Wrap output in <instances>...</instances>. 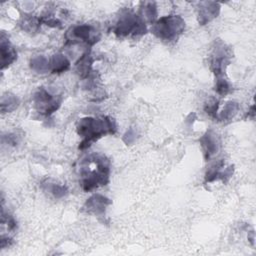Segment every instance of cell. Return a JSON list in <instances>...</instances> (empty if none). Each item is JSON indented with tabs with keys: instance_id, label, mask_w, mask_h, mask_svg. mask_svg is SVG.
Instances as JSON below:
<instances>
[{
	"instance_id": "obj_1",
	"label": "cell",
	"mask_w": 256,
	"mask_h": 256,
	"mask_svg": "<svg viewBox=\"0 0 256 256\" xmlns=\"http://www.w3.org/2000/svg\"><path fill=\"white\" fill-rule=\"evenodd\" d=\"M110 161L100 153H92L83 158L79 166V183L85 192H89L109 182Z\"/></svg>"
},
{
	"instance_id": "obj_2",
	"label": "cell",
	"mask_w": 256,
	"mask_h": 256,
	"mask_svg": "<svg viewBox=\"0 0 256 256\" xmlns=\"http://www.w3.org/2000/svg\"><path fill=\"white\" fill-rule=\"evenodd\" d=\"M77 133L82 137L79 149L88 148L92 142L97 141L106 134H114L117 130L116 122L109 116L85 117L79 120L77 124Z\"/></svg>"
},
{
	"instance_id": "obj_3",
	"label": "cell",
	"mask_w": 256,
	"mask_h": 256,
	"mask_svg": "<svg viewBox=\"0 0 256 256\" xmlns=\"http://www.w3.org/2000/svg\"><path fill=\"white\" fill-rule=\"evenodd\" d=\"M185 29V21L179 15L163 16L156 20L151 27V32L163 41L176 40Z\"/></svg>"
},
{
	"instance_id": "obj_4",
	"label": "cell",
	"mask_w": 256,
	"mask_h": 256,
	"mask_svg": "<svg viewBox=\"0 0 256 256\" xmlns=\"http://www.w3.org/2000/svg\"><path fill=\"white\" fill-rule=\"evenodd\" d=\"M146 31V23L140 15L131 11L122 12L113 28L114 34L118 37H126L129 35L139 36L145 34Z\"/></svg>"
},
{
	"instance_id": "obj_5",
	"label": "cell",
	"mask_w": 256,
	"mask_h": 256,
	"mask_svg": "<svg viewBox=\"0 0 256 256\" xmlns=\"http://www.w3.org/2000/svg\"><path fill=\"white\" fill-rule=\"evenodd\" d=\"M232 57V51L222 40L215 39L214 46L210 54V69L215 78L225 77L226 67L229 65Z\"/></svg>"
},
{
	"instance_id": "obj_6",
	"label": "cell",
	"mask_w": 256,
	"mask_h": 256,
	"mask_svg": "<svg viewBox=\"0 0 256 256\" xmlns=\"http://www.w3.org/2000/svg\"><path fill=\"white\" fill-rule=\"evenodd\" d=\"M65 38L67 44H76L84 42L88 46H92L99 41L100 33L92 25L81 24L71 27L67 31Z\"/></svg>"
},
{
	"instance_id": "obj_7",
	"label": "cell",
	"mask_w": 256,
	"mask_h": 256,
	"mask_svg": "<svg viewBox=\"0 0 256 256\" xmlns=\"http://www.w3.org/2000/svg\"><path fill=\"white\" fill-rule=\"evenodd\" d=\"M34 108L38 113L49 116L57 111L61 105V98L48 92L45 88H39L33 96Z\"/></svg>"
},
{
	"instance_id": "obj_8",
	"label": "cell",
	"mask_w": 256,
	"mask_h": 256,
	"mask_svg": "<svg viewBox=\"0 0 256 256\" xmlns=\"http://www.w3.org/2000/svg\"><path fill=\"white\" fill-rule=\"evenodd\" d=\"M199 142L206 161H209L211 158L218 154L221 146V141L219 135L216 132L212 130L206 131L201 136Z\"/></svg>"
},
{
	"instance_id": "obj_9",
	"label": "cell",
	"mask_w": 256,
	"mask_h": 256,
	"mask_svg": "<svg viewBox=\"0 0 256 256\" xmlns=\"http://www.w3.org/2000/svg\"><path fill=\"white\" fill-rule=\"evenodd\" d=\"M111 200L101 194H94L90 196L83 205V210L89 214L98 217H104L106 209L111 205Z\"/></svg>"
},
{
	"instance_id": "obj_10",
	"label": "cell",
	"mask_w": 256,
	"mask_h": 256,
	"mask_svg": "<svg viewBox=\"0 0 256 256\" xmlns=\"http://www.w3.org/2000/svg\"><path fill=\"white\" fill-rule=\"evenodd\" d=\"M220 12V6L213 1L201 2L198 8V22L200 25H206L215 19Z\"/></svg>"
},
{
	"instance_id": "obj_11",
	"label": "cell",
	"mask_w": 256,
	"mask_h": 256,
	"mask_svg": "<svg viewBox=\"0 0 256 256\" xmlns=\"http://www.w3.org/2000/svg\"><path fill=\"white\" fill-rule=\"evenodd\" d=\"M0 50H1V69H5L11 65L17 59V52L14 47L10 44L8 37L4 33L0 39Z\"/></svg>"
},
{
	"instance_id": "obj_12",
	"label": "cell",
	"mask_w": 256,
	"mask_h": 256,
	"mask_svg": "<svg viewBox=\"0 0 256 256\" xmlns=\"http://www.w3.org/2000/svg\"><path fill=\"white\" fill-rule=\"evenodd\" d=\"M92 65H93V58L91 57L90 53L87 51L85 52L76 62V72L80 78L86 80L92 76Z\"/></svg>"
},
{
	"instance_id": "obj_13",
	"label": "cell",
	"mask_w": 256,
	"mask_h": 256,
	"mask_svg": "<svg viewBox=\"0 0 256 256\" xmlns=\"http://www.w3.org/2000/svg\"><path fill=\"white\" fill-rule=\"evenodd\" d=\"M41 187L45 192L51 194L56 199L63 198L68 194V189L65 185L57 183L50 179L43 181L41 184Z\"/></svg>"
},
{
	"instance_id": "obj_14",
	"label": "cell",
	"mask_w": 256,
	"mask_h": 256,
	"mask_svg": "<svg viewBox=\"0 0 256 256\" xmlns=\"http://www.w3.org/2000/svg\"><path fill=\"white\" fill-rule=\"evenodd\" d=\"M49 65H50V71L54 74H59L67 71L70 67V62L66 58L65 55L61 53L54 54L49 59Z\"/></svg>"
},
{
	"instance_id": "obj_15",
	"label": "cell",
	"mask_w": 256,
	"mask_h": 256,
	"mask_svg": "<svg viewBox=\"0 0 256 256\" xmlns=\"http://www.w3.org/2000/svg\"><path fill=\"white\" fill-rule=\"evenodd\" d=\"M140 8V17L146 23L153 24L157 18V7L154 2H143Z\"/></svg>"
},
{
	"instance_id": "obj_16",
	"label": "cell",
	"mask_w": 256,
	"mask_h": 256,
	"mask_svg": "<svg viewBox=\"0 0 256 256\" xmlns=\"http://www.w3.org/2000/svg\"><path fill=\"white\" fill-rule=\"evenodd\" d=\"M239 108H240L239 104L235 101L226 102L222 111L219 112V114H217V120H219V121H230L238 113Z\"/></svg>"
},
{
	"instance_id": "obj_17",
	"label": "cell",
	"mask_w": 256,
	"mask_h": 256,
	"mask_svg": "<svg viewBox=\"0 0 256 256\" xmlns=\"http://www.w3.org/2000/svg\"><path fill=\"white\" fill-rule=\"evenodd\" d=\"M30 68L39 74H45L50 71L49 59H47L43 55H37L31 58L30 60Z\"/></svg>"
},
{
	"instance_id": "obj_18",
	"label": "cell",
	"mask_w": 256,
	"mask_h": 256,
	"mask_svg": "<svg viewBox=\"0 0 256 256\" xmlns=\"http://www.w3.org/2000/svg\"><path fill=\"white\" fill-rule=\"evenodd\" d=\"M19 106V99L11 93H5L1 97L0 107L2 113H8L14 111Z\"/></svg>"
},
{
	"instance_id": "obj_19",
	"label": "cell",
	"mask_w": 256,
	"mask_h": 256,
	"mask_svg": "<svg viewBox=\"0 0 256 256\" xmlns=\"http://www.w3.org/2000/svg\"><path fill=\"white\" fill-rule=\"evenodd\" d=\"M223 168H224L223 160H221L219 162H216L214 165H212L207 170V172L205 174V182L210 183V182H214L215 180L220 179L221 172H222Z\"/></svg>"
},
{
	"instance_id": "obj_20",
	"label": "cell",
	"mask_w": 256,
	"mask_h": 256,
	"mask_svg": "<svg viewBox=\"0 0 256 256\" xmlns=\"http://www.w3.org/2000/svg\"><path fill=\"white\" fill-rule=\"evenodd\" d=\"M215 91L220 96H226L232 91V85L226 77L215 78Z\"/></svg>"
},
{
	"instance_id": "obj_21",
	"label": "cell",
	"mask_w": 256,
	"mask_h": 256,
	"mask_svg": "<svg viewBox=\"0 0 256 256\" xmlns=\"http://www.w3.org/2000/svg\"><path fill=\"white\" fill-rule=\"evenodd\" d=\"M23 25V29L28 31V32H33L36 31L38 26L40 25V20L39 18H33V17H29L23 20L22 22Z\"/></svg>"
},
{
	"instance_id": "obj_22",
	"label": "cell",
	"mask_w": 256,
	"mask_h": 256,
	"mask_svg": "<svg viewBox=\"0 0 256 256\" xmlns=\"http://www.w3.org/2000/svg\"><path fill=\"white\" fill-rule=\"evenodd\" d=\"M218 108H219V102L215 99L209 101L208 103L205 104L204 106V111L210 115L211 117L217 119V111H218Z\"/></svg>"
},
{
	"instance_id": "obj_23",
	"label": "cell",
	"mask_w": 256,
	"mask_h": 256,
	"mask_svg": "<svg viewBox=\"0 0 256 256\" xmlns=\"http://www.w3.org/2000/svg\"><path fill=\"white\" fill-rule=\"evenodd\" d=\"M136 140V131L133 128H130L123 136V141L127 144L130 145L132 143H134V141Z\"/></svg>"
},
{
	"instance_id": "obj_24",
	"label": "cell",
	"mask_w": 256,
	"mask_h": 256,
	"mask_svg": "<svg viewBox=\"0 0 256 256\" xmlns=\"http://www.w3.org/2000/svg\"><path fill=\"white\" fill-rule=\"evenodd\" d=\"M2 141H3V143L9 144L11 146H16L18 144L19 138H18V136L16 134L9 133V134H7V135L2 137Z\"/></svg>"
},
{
	"instance_id": "obj_25",
	"label": "cell",
	"mask_w": 256,
	"mask_h": 256,
	"mask_svg": "<svg viewBox=\"0 0 256 256\" xmlns=\"http://www.w3.org/2000/svg\"><path fill=\"white\" fill-rule=\"evenodd\" d=\"M249 114H251V117H252V118H254V105H252V106H251V108H250V111H249L248 115H249Z\"/></svg>"
}]
</instances>
